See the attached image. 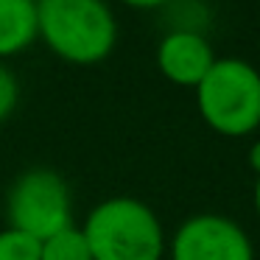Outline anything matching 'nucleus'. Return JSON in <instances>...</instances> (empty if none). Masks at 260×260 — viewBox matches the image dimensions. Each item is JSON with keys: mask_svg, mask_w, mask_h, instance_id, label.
Listing matches in <instances>:
<instances>
[{"mask_svg": "<svg viewBox=\"0 0 260 260\" xmlns=\"http://www.w3.org/2000/svg\"><path fill=\"white\" fill-rule=\"evenodd\" d=\"M249 165H252V168L257 171V176H260V143H254L252 151H249Z\"/></svg>", "mask_w": 260, "mask_h": 260, "instance_id": "obj_12", "label": "nucleus"}, {"mask_svg": "<svg viewBox=\"0 0 260 260\" xmlns=\"http://www.w3.org/2000/svg\"><path fill=\"white\" fill-rule=\"evenodd\" d=\"M17 98H20L17 79H14V73L9 68H3V64H0V120H6L9 115L14 112Z\"/></svg>", "mask_w": 260, "mask_h": 260, "instance_id": "obj_10", "label": "nucleus"}, {"mask_svg": "<svg viewBox=\"0 0 260 260\" xmlns=\"http://www.w3.org/2000/svg\"><path fill=\"white\" fill-rule=\"evenodd\" d=\"M254 210H257V218H260V176H257V185H254Z\"/></svg>", "mask_w": 260, "mask_h": 260, "instance_id": "obj_13", "label": "nucleus"}, {"mask_svg": "<svg viewBox=\"0 0 260 260\" xmlns=\"http://www.w3.org/2000/svg\"><path fill=\"white\" fill-rule=\"evenodd\" d=\"M215 56L210 42L199 31H171L157 48V68L168 81L179 87H196L213 68Z\"/></svg>", "mask_w": 260, "mask_h": 260, "instance_id": "obj_6", "label": "nucleus"}, {"mask_svg": "<svg viewBox=\"0 0 260 260\" xmlns=\"http://www.w3.org/2000/svg\"><path fill=\"white\" fill-rule=\"evenodd\" d=\"M73 202L70 187L56 171L31 168L14 179L6 196V218L12 230L45 241L53 232L70 226Z\"/></svg>", "mask_w": 260, "mask_h": 260, "instance_id": "obj_4", "label": "nucleus"}, {"mask_svg": "<svg viewBox=\"0 0 260 260\" xmlns=\"http://www.w3.org/2000/svg\"><path fill=\"white\" fill-rule=\"evenodd\" d=\"M37 40V0H0V56H14Z\"/></svg>", "mask_w": 260, "mask_h": 260, "instance_id": "obj_7", "label": "nucleus"}, {"mask_svg": "<svg viewBox=\"0 0 260 260\" xmlns=\"http://www.w3.org/2000/svg\"><path fill=\"white\" fill-rule=\"evenodd\" d=\"M171 260H254V249L249 235L232 218L202 213L176 230Z\"/></svg>", "mask_w": 260, "mask_h": 260, "instance_id": "obj_5", "label": "nucleus"}, {"mask_svg": "<svg viewBox=\"0 0 260 260\" xmlns=\"http://www.w3.org/2000/svg\"><path fill=\"white\" fill-rule=\"evenodd\" d=\"M120 3H126L132 9H157V6H165L168 0H120Z\"/></svg>", "mask_w": 260, "mask_h": 260, "instance_id": "obj_11", "label": "nucleus"}, {"mask_svg": "<svg viewBox=\"0 0 260 260\" xmlns=\"http://www.w3.org/2000/svg\"><path fill=\"white\" fill-rule=\"evenodd\" d=\"M40 260H92V252L84 232L70 224L40 241Z\"/></svg>", "mask_w": 260, "mask_h": 260, "instance_id": "obj_8", "label": "nucleus"}, {"mask_svg": "<svg viewBox=\"0 0 260 260\" xmlns=\"http://www.w3.org/2000/svg\"><path fill=\"white\" fill-rule=\"evenodd\" d=\"M37 37L70 64H98L115 51L118 20L107 0H37Z\"/></svg>", "mask_w": 260, "mask_h": 260, "instance_id": "obj_1", "label": "nucleus"}, {"mask_svg": "<svg viewBox=\"0 0 260 260\" xmlns=\"http://www.w3.org/2000/svg\"><path fill=\"white\" fill-rule=\"evenodd\" d=\"M0 260H40V241L6 226L0 232Z\"/></svg>", "mask_w": 260, "mask_h": 260, "instance_id": "obj_9", "label": "nucleus"}, {"mask_svg": "<svg viewBox=\"0 0 260 260\" xmlns=\"http://www.w3.org/2000/svg\"><path fill=\"white\" fill-rule=\"evenodd\" d=\"M92 260H162V224L148 204L115 196L92 207L84 226Z\"/></svg>", "mask_w": 260, "mask_h": 260, "instance_id": "obj_2", "label": "nucleus"}, {"mask_svg": "<svg viewBox=\"0 0 260 260\" xmlns=\"http://www.w3.org/2000/svg\"><path fill=\"white\" fill-rule=\"evenodd\" d=\"M199 115L224 137L252 135L260 126V73L235 56L215 59L196 84Z\"/></svg>", "mask_w": 260, "mask_h": 260, "instance_id": "obj_3", "label": "nucleus"}]
</instances>
